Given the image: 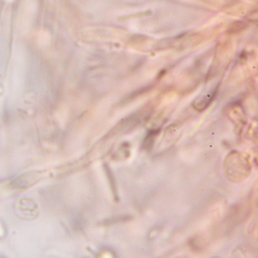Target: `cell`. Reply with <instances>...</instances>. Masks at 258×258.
I'll use <instances>...</instances> for the list:
<instances>
[{
  "mask_svg": "<svg viewBox=\"0 0 258 258\" xmlns=\"http://www.w3.org/2000/svg\"><path fill=\"white\" fill-rule=\"evenodd\" d=\"M157 133H158V131H150V132L149 133V134L147 135V137H146V139H145V141H144V144L146 145V146H147L148 147H150V144H153V142H154V137H155V136L157 135Z\"/></svg>",
  "mask_w": 258,
  "mask_h": 258,
  "instance_id": "obj_1",
  "label": "cell"
}]
</instances>
